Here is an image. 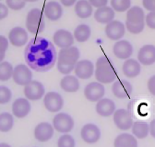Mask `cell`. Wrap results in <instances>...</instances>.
I'll return each mask as SVG.
<instances>
[{
  "label": "cell",
  "instance_id": "1",
  "mask_svg": "<svg viewBox=\"0 0 155 147\" xmlns=\"http://www.w3.org/2000/svg\"><path fill=\"white\" fill-rule=\"evenodd\" d=\"M27 66L35 71L50 70L57 61V52L52 42L44 37L32 38L24 50Z\"/></svg>",
  "mask_w": 155,
  "mask_h": 147
},
{
  "label": "cell",
  "instance_id": "2",
  "mask_svg": "<svg viewBox=\"0 0 155 147\" xmlns=\"http://www.w3.org/2000/svg\"><path fill=\"white\" fill-rule=\"evenodd\" d=\"M81 53L80 50L76 46H70L67 48L60 49L57 54L56 68L60 73L64 75H69L74 71L75 65L80 59Z\"/></svg>",
  "mask_w": 155,
  "mask_h": 147
},
{
  "label": "cell",
  "instance_id": "3",
  "mask_svg": "<svg viewBox=\"0 0 155 147\" xmlns=\"http://www.w3.org/2000/svg\"><path fill=\"white\" fill-rule=\"evenodd\" d=\"M96 81L102 84L113 83L117 80L115 68H114L110 59L106 57H101L97 59L94 70Z\"/></svg>",
  "mask_w": 155,
  "mask_h": 147
},
{
  "label": "cell",
  "instance_id": "4",
  "mask_svg": "<svg viewBox=\"0 0 155 147\" xmlns=\"http://www.w3.org/2000/svg\"><path fill=\"white\" fill-rule=\"evenodd\" d=\"M145 13L143 8L135 6L127 11L126 29L132 34H139L145 28Z\"/></svg>",
  "mask_w": 155,
  "mask_h": 147
},
{
  "label": "cell",
  "instance_id": "5",
  "mask_svg": "<svg viewBox=\"0 0 155 147\" xmlns=\"http://www.w3.org/2000/svg\"><path fill=\"white\" fill-rule=\"evenodd\" d=\"M26 29L33 34H38L44 32L45 22L44 19V13L39 8L31 9L26 17Z\"/></svg>",
  "mask_w": 155,
  "mask_h": 147
},
{
  "label": "cell",
  "instance_id": "6",
  "mask_svg": "<svg viewBox=\"0 0 155 147\" xmlns=\"http://www.w3.org/2000/svg\"><path fill=\"white\" fill-rule=\"evenodd\" d=\"M52 125L56 132L65 134L70 132L73 130L75 122L69 114L59 112L54 117Z\"/></svg>",
  "mask_w": 155,
  "mask_h": 147
},
{
  "label": "cell",
  "instance_id": "7",
  "mask_svg": "<svg viewBox=\"0 0 155 147\" xmlns=\"http://www.w3.org/2000/svg\"><path fill=\"white\" fill-rule=\"evenodd\" d=\"M23 93L25 98H27L29 101H38L45 96V89L41 82L32 80L24 86Z\"/></svg>",
  "mask_w": 155,
  "mask_h": 147
},
{
  "label": "cell",
  "instance_id": "8",
  "mask_svg": "<svg viewBox=\"0 0 155 147\" xmlns=\"http://www.w3.org/2000/svg\"><path fill=\"white\" fill-rule=\"evenodd\" d=\"M113 120L114 125L121 131H128L134 123L131 114L125 108L116 109L113 115Z\"/></svg>",
  "mask_w": 155,
  "mask_h": 147
},
{
  "label": "cell",
  "instance_id": "9",
  "mask_svg": "<svg viewBox=\"0 0 155 147\" xmlns=\"http://www.w3.org/2000/svg\"><path fill=\"white\" fill-rule=\"evenodd\" d=\"M12 79L15 83L25 86L32 81V71L25 64H18L14 68Z\"/></svg>",
  "mask_w": 155,
  "mask_h": 147
},
{
  "label": "cell",
  "instance_id": "10",
  "mask_svg": "<svg viewBox=\"0 0 155 147\" xmlns=\"http://www.w3.org/2000/svg\"><path fill=\"white\" fill-rule=\"evenodd\" d=\"M45 107L51 113L59 112L64 106V99L59 93L49 92L44 96Z\"/></svg>",
  "mask_w": 155,
  "mask_h": 147
},
{
  "label": "cell",
  "instance_id": "11",
  "mask_svg": "<svg viewBox=\"0 0 155 147\" xmlns=\"http://www.w3.org/2000/svg\"><path fill=\"white\" fill-rule=\"evenodd\" d=\"M105 94V88L104 84L98 82H92L86 85L84 88V96L90 102H98Z\"/></svg>",
  "mask_w": 155,
  "mask_h": 147
},
{
  "label": "cell",
  "instance_id": "12",
  "mask_svg": "<svg viewBox=\"0 0 155 147\" xmlns=\"http://www.w3.org/2000/svg\"><path fill=\"white\" fill-rule=\"evenodd\" d=\"M81 137L86 143H96L101 138V130L98 126L93 123H87L81 128Z\"/></svg>",
  "mask_w": 155,
  "mask_h": 147
},
{
  "label": "cell",
  "instance_id": "13",
  "mask_svg": "<svg viewBox=\"0 0 155 147\" xmlns=\"http://www.w3.org/2000/svg\"><path fill=\"white\" fill-rule=\"evenodd\" d=\"M104 32L107 38H109L110 40L119 41L126 33V26L122 22L114 20L106 24Z\"/></svg>",
  "mask_w": 155,
  "mask_h": 147
},
{
  "label": "cell",
  "instance_id": "14",
  "mask_svg": "<svg viewBox=\"0 0 155 147\" xmlns=\"http://www.w3.org/2000/svg\"><path fill=\"white\" fill-rule=\"evenodd\" d=\"M94 65L91 60L88 59H83V60H79L75 65L74 72L75 75L78 79L81 80H88L92 77L94 74Z\"/></svg>",
  "mask_w": 155,
  "mask_h": 147
},
{
  "label": "cell",
  "instance_id": "15",
  "mask_svg": "<svg viewBox=\"0 0 155 147\" xmlns=\"http://www.w3.org/2000/svg\"><path fill=\"white\" fill-rule=\"evenodd\" d=\"M54 133V129L48 122H41L36 125L33 131L34 138L40 142H45L51 140Z\"/></svg>",
  "mask_w": 155,
  "mask_h": 147
},
{
  "label": "cell",
  "instance_id": "16",
  "mask_svg": "<svg viewBox=\"0 0 155 147\" xmlns=\"http://www.w3.org/2000/svg\"><path fill=\"white\" fill-rule=\"evenodd\" d=\"M74 40L75 39L73 34L69 31L65 29L57 30L53 35L54 44L61 49L72 46L74 44Z\"/></svg>",
  "mask_w": 155,
  "mask_h": 147
},
{
  "label": "cell",
  "instance_id": "17",
  "mask_svg": "<svg viewBox=\"0 0 155 147\" xmlns=\"http://www.w3.org/2000/svg\"><path fill=\"white\" fill-rule=\"evenodd\" d=\"M8 42L16 47L24 46L28 42V32L22 27H14L8 33Z\"/></svg>",
  "mask_w": 155,
  "mask_h": 147
},
{
  "label": "cell",
  "instance_id": "18",
  "mask_svg": "<svg viewBox=\"0 0 155 147\" xmlns=\"http://www.w3.org/2000/svg\"><path fill=\"white\" fill-rule=\"evenodd\" d=\"M132 91V84L127 80H116L113 82L112 93L115 97L119 99H124L130 96Z\"/></svg>",
  "mask_w": 155,
  "mask_h": 147
},
{
  "label": "cell",
  "instance_id": "19",
  "mask_svg": "<svg viewBox=\"0 0 155 147\" xmlns=\"http://www.w3.org/2000/svg\"><path fill=\"white\" fill-rule=\"evenodd\" d=\"M31 109L30 101L25 97L17 98L12 103V115L18 119L26 118Z\"/></svg>",
  "mask_w": 155,
  "mask_h": 147
},
{
  "label": "cell",
  "instance_id": "20",
  "mask_svg": "<svg viewBox=\"0 0 155 147\" xmlns=\"http://www.w3.org/2000/svg\"><path fill=\"white\" fill-rule=\"evenodd\" d=\"M113 53L115 58L127 60L130 58L133 54V46L127 40H119L113 46Z\"/></svg>",
  "mask_w": 155,
  "mask_h": 147
},
{
  "label": "cell",
  "instance_id": "21",
  "mask_svg": "<svg viewBox=\"0 0 155 147\" xmlns=\"http://www.w3.org/2000/svg\"><path fill=\"white\" fill-rule=\"evenodd\" d=\"M43 13L49 21L56 22L63 16L62 5L56 1H49L45 5Z\"/></svg>",
  "mask_w": 155,
  "mask_h": 147
},
{
  "label": "cell",
  "instance_id": "22",
  "mask_svg": "<svg viewBox=\"0 0 155 147\" xmlns=\"http://www.w3.org/2000/svg\"><path fill=\"white\" fill-rule=\"evenodd\" d=\"M138 61L140 65L150 66L155 63V45H145L138 53Z\"/></svg>",
  "mask_w": 155,
  "mask_h": 147
},
{
  "label": "cell",
  "instance_id": "23",
  "mask_svg": "<svg viewBox=\"0 0 155 147\" xmlns=\"http://www.w3.org/2000/svg\"><path fill=\"white\" fill-rule=\"evenodd\" d=\"M95 110L97 114L104 118H108L114 115L116 110L115 103L110 98H102L96 103Z\"/></svg>",
  "mask_w": 155,
  "mask_h": 147
},
{
  "label": "cell",
  "instance_id": "24",
  "mask_svg": "<svg viewBox=\"0 0 155 147\" xmlns=\"http://www.w3.org/2000/svg\"><path fill=\"white\" fill-rule=\"evenodd\" d=\"M122 71L124 75L127 78H136L140 75L141 71V65L140 63L133 58H128L125 60L122 66Z\"/></svg>",
  "mask_w": 155,
  "mask_h": 147
},
{
  "label": "cell",
  "instance_id": "25",
  "mask_svg": "<svg viewBox=\"0 0 155 147\" xmlns=\"http://www.w3.org/2000/svg\"><path fill=\"white\" fill-rule=\"evenodd\" d=\"M115 12L114 10L108 6L97 8L94 12V19L97 22L102 24H108L114 20Z\"/></svg>",
  "mask_w": 155,
  "mask_h": 147
},
{
  "label": "cell",
  "instance_id": "26",
  "mask_svg": "<svg viewBox=\"0 0 155 147\" xmlns=\"http://www.w3.org/2000/svg\"><path fill=\"white\" fill-rule=\"evenodd\" d=\"M60 87L63 91L67 93H76L79 91L81 85L80 81L76 76L73 75H66L60 81Z\"/></svg>",
  "mask_w": 155,
  "mask_h": 147
},
{
  "label": "cell",
  "instance_id": "27",
  "mask_svg": "<svg viewBox=\"0 0 155 147\" xmlns=\"http://www.w3.org/2000/svg\"><path fill=\"white\" fill-rule=\"evenodd\" d=\"M114 147H138V141L133 134L121 133L117 135L114 142Z\"/></svg>",
  "mask_w": 155,
  "mask_h": 147
},
{
  "label": "cell",
  "instance_id": "28",
  "mask_svg": "<svg viewBox=\"0 0 155 147\" xmlns=\"http://www.w3.org/2000/svg\"><path fill=\"white\" fill-rule=\"evenodd\" d=\"M75 12L81 19H88L92 15L93 8L88 0H79L75 4Z\"/></svg>",
  "mask_w": 155,
  "mask_h": 147
},
{
  "label": "cell",
  "instance_id": "29",
  "mask_svg": "<svg viewBox=\"0 0 155 147\" xmlns=\"http://www.w3.org/2000/svg\"><path fill=\"white\" fill-rule=\"evenodd\" d=\"M132 134L137 139H144L150 134V125L144 121H136L133 123Z\"/></svg>",
  "mask_w": 155,
  "mask_h": 147
},
{
  "label": "cell",
  "instance_id": "30",
  "mask_svg": "<svg viewBox=\"0 0 155 147\" xmlns=\"http://www.w3.org/2000/svg\"><path fill=\"white\" fill-rule=\"evenodd\" d=\"M91 34V31L89 25L80 24L75 29L73 36H74V39L79 43H84L90 39Z\"/></svg>",
  "mask_w": 155,
  "mask_h": 147
},
{
  "label": "cell",
  "instance_id": "31",
  "mask_svg": "<svg viewBox=\"0 0 155 147\" xmlns=\"http://www.w3.org/2000/svg\"><path fill=\"white\" fill-rule=\"evenodd\" d=\"M14 126V116L9 112H3L0 114V132H8Z\"/></svg>",
  "mask_w": 155,
  "mask_h": 147
},
{
  "label": "cell",
  "instance_id": "32",
  "mask_svg": "<svg viewBox=\"0 0 155 147\" xmlns=\"http://www.w3.org/2000/svg\"><path fill=\"white\" fill-rule=\"evenodd\" d=\"M13 66L8 61H2L0 63V82H7L12 78Z\"/></svg>",
  "mask_w": 155,
  "mask_h": 147
},
{
  "label": "cell",
  "instance_id": "33",
  "mask_svg": "<svg viewBox=\"0 0 155 147\" xmlns=\"http://www.w3.org/2000/svg\"><path fill=\"white\" fill-rule=\"evenodd\" d=\"M111 8L114 12H125L131 8V0H111Z\"/></svg>",
  "mask_w": 155,
  "mask_h": 147
},
{
  "label": "cell",
  "instance_id": "34",
  "mask_svg": "<svg viewBox=\"0 0 155 147\" xmlns=\"http://www.w3.org/2000/svg\"><path fill=\"white\" fill-rule=\"evenodd\" d=\"M57 147H76V141L68 133L61 135L57 141Z\"/></svg>",
  "mask_w": 155,
  "mask_h": 147
},
{
  "label": "cell",
  "instance_id": "35",
  "mask_svg": "<svg viewBox=\"0 0 155 147\" xmlns=\"http://www.w3.org/2000/svg\"><path fill=\"white\" fill-rule=\"evenodd\" d=\"M11 98H12L11 90L5 85H0V105H6L9 103Z\"/></svg>",
  "mask_w": 155,
  "mask_h": 147
},
{
  "label": "cell",
  "instance_id": "36",
  "mask_svg": "<svg viewBox=\"0 0 155 147\" xmlns=\"http://www.w3.org/2000/svg\"><path fill=\"white\" fill-rule=\"evenodd\" d=\"M26 5L24 0H6V6L11 10H21Z\"/></svg>",
  "mask_w": 155,
  "mask_h": 147
},
{
  "label": "cell",
  "instance_id": "37",
  "mask_svg": "<svg viewBox=\"0 0 155 147\" xmlns=\"http://www.w3.org/2000/svg\"><path fill=\"white\" fill-rule=\"evenodd\" d=\"M145 24L151 30H155V11L149 12L145 17Z\"/></svg>",
  "mask_w": 155,
  "mask_h": 147
},
{
  "label": "cell",
  "instance_id": "38",
  "mask_svg": "<svg viewBox=\"0 0 155 147\" xmlns=\"http://www.w3.org/2000/svg\"><path fill=\"white\" fill-rule=\"evenodd\" d=\"M8 40L3 35H0V55H6L8 48Z\"/></svg>",
  "mask_w": 155,
  "mask_h": 147
},
{
  "label": "cell",
  "instance_id": "39",
  "mask_svg": "<svg viewBox=\"0 0 155 147\" xmlns=\"http://www.w3.org/2000/svg\"><path fill=\"white\" fill-rule=\"evenodd\" d=\"M88 1L92 6V8H96L105 7L108 4V0H88Z\"/></svg>",
  "mask_w": 155,
  "mask_h": 147
},
{
  "label": "cell",
  "instance_id": "40",
  "mask_svg": "<svg viewBox=\"0 0 155 147\" xmlns=\"http://www.w3.org/2000/svg\"><path fill=\"white\" fill-rule=\"evenodd\" d=\"M142 5L150 12L155 11V0H142Z\"/></svg>",
  "mask_w": 155,
  "mask_h": 147
},
{
  "label": "cell",
  "instance_id": "41",
  "mask_svg": "<svg viewBox=\"0 0 155 147\" xmlns=\"http://www.w3.org/2000/svg\"><path fill=\"white\" fill-rule=\"evenodd\" d=\"M147 85H148V90H149V92H150V93L152 95L155 96V75L151 76V77L149 79Z\"/></svg>",
  "mask_w": 155,
  "mask_h": 147
},
{
  "label": "cell",
  "instance_id": "42",
  "mask_svg": "<svg viewBox=\"0 0 155 147\" xmlns=\"http://www.w3.org/2000/svg\"><path fill=\"white\" fill-rule=\"evenodd\" d=\"M8 15V8L3 3H0V21L6 19Z\"/></svg>",
  "mask_w": 155,
  "mask_h": 147
},
{
  "label": "cell",
  "instance_id": "43",
  "mask_svg": "<svg viewBox=\"0 0 155 147\" xmlns=\"http://www.w3.org/2000/svg\"><path fill=\"white\" fill-rule=\"evenodd\" d=\"M78 0H60L61 5H63L64 7H72L77 3Z\"/></svg>",
  "mask_w": 155,
  "mask_h": 147
},
{
  "label": "cell",
  "instance_id": "44",
  "mask_svg": "<svg viewBox=\"0 0 155 147\" xmlns=\"http://www.w3.org/2000/svg\"><path fill=\"white\" fill-rule=\"evenodd\" d=\"M149 125H150V134L151 135V137L155 138V119L151 120V122Z\"/></svg>",
  "mask_w": 155,
  "mask_h": 147
},
{
  "label": "cell",
  "instance_id": "45",
  "mask_svg": "<svg viewBox=\"0 0 155 147\" xmlns=\"http://www.w3.org/2000/svg\"><path fill=\"white\" fill-rule=\"evenodd\" d=\"M0 147H11V145L7 142H0Z\"/></svg>",
  "mask_w": 155,
  "mask_h": 147
},
{
  "label": "cell",
  "instance_id": "46",
  "mask_svg": "<svg viewBox=\"0 0 155 147\" xmlns=\"http://www.w3.org/2000/svg\"><path fill=\"white\" fill-rule=\"evenodd\" d=\"M4 58H5V55H0V63L4 61Z\"/></svg>",
  "mask_w": 155,
  "mask_h": 147
},
{
  "label": "cell",
  "instance_id": "47",
  "mask_svg": "<svg viewBox=\"0 0 155 147\" xmlns=\"http://www.w3.org/2000/svg\"><path fill=\"white\" fill-rule=\"evenodd\" d=\"M25 2H36L38 0H24Z\"/></svg>",
  "mask_w": 155,
  "mask_h": 147
},
{
  "label": "cell",
  "instance_id": "48",
  "mask_svg": "<svg viewBox=\"0 0 155 147\" xmlns=\"http://www.w3.org/2000/svg\"><path fill=\"white\" fill-rule=\"evenodd\" d=\"M0 1H1V0H0Z\"/></svg>",
  "mask_w": 155,
  "mask_h": 147
}]
</instances>
